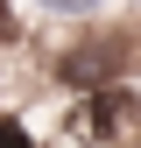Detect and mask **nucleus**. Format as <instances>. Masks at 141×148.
<instances>
[{
    "instance_id": "nucleus-1",
    "label": "nucleus",
    "mask_w": 141,
    "mask_h": 148,
    "mask_svg": "<svg viewBox=\"0 0 141 148\" xmlns=\"http://www.w3.org/2000/svg\"><path fill=\"white\" fill-rule=\"evenodd\" d=\"M120 120H127V92H106V99H85V106H70V134H85V141H106Z\"/></svg>"
},
{
    "instance_id": "nucleus-2",
    "label": "nucleus",
    "mask_w": 141,
    "mask_h": 148,
    "mask_svg": "<svg viewBox=\"0 0 141 148\" xmlns=\"http://www.w3.org/2000/svg\"><path fill=\"white\" fill-rule=\"evenodd\" d=\"M0 148H35V141H28V127H14V120H0Z\"/></svg>"
},
{
    "instance_id": "nucleus-3",
    "label": "nucleus",
    "mask_w": 141,
    "mask_h": 148,
    "mask_svg": "<svg viewBox=\"0 0 141 148\" xmlns=\"http://www.w3.org/2000/svg\"><path fill=\"white\" fill-rule=\"evenodd\" d=\"M42 7H57V14H85V7H99V0H42Z\"/></svg>"
},
{
    "instance_id": "nucleus-4",
    "label": "nucleus",
    "mask_w": 141,
    "mask_h": 148,
    "mask_svg": "<svg viewBox=\"0 0 141 148\" xmlns=\"http://www.w3.org/2000/svg\"><path fill=\"white\" fill-rule=\"evenodd\" d=\"M7 35H14V14H7V0H0V42H7Z\"/></svg>"
}]
</instances>
